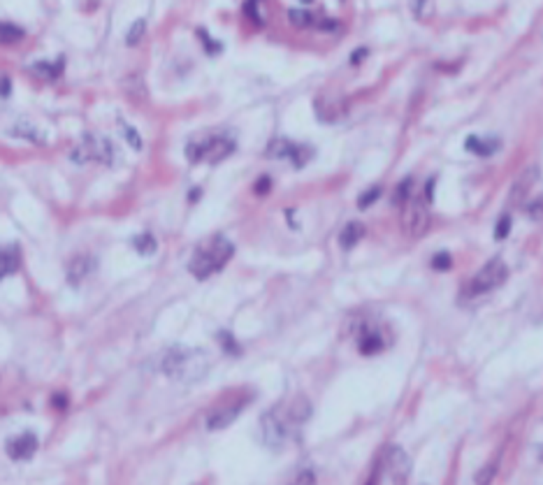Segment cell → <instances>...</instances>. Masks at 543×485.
<instances>
[{
    "label": "cell",
    "mask_w": 543,
    "mask_h": 485,
    "mask_svg": "<svg viewBox=\"0 0 543 485\" xmlns=\"http://www.w3.org/2000/svg\"><path fill=\"white\" fill-rule=\"evenodd\" d=\"M232 253H235V246L228 237L223 234H216L209 241H204L202 246L195 248L193 258L188 262V272L195 276V279H209L211 274L221 272V269L228 265Z\"/></svg>",
    "instance_id": "cell-1"
},
{
    "label": "cell",
    "mask_w": 543,
    "mask_h": 485,
    "mask_svg": "<svg viewBox=\"0 0 543 485\" xmlns=\"http://www.w3.org/2000/svg\"><path fill=\"white\" fill-rule=\"evenodd\" d=\"M209 369V358L197 348H181L174 346L163 355V372L172 379L193 383L200 381Z\"/></svg>",
    "instance_id": "cell-2"
},
{
    "label": "cell",
    "mask_w": 543,
    "mask_h": 485,
    "mask_svg": "<svg viewBox=\"0 0 543 485\" xmlns=\"http://www.w3.org/2000/svg\"><path fill=\"white\" fill-rule=\"evenodd\" d=\"M395 202L401 207V227H404L406 237L418 239L429 230V214H427V202H422V197H415L411 191V179L401 181L397 193H395Z\"/></svg>",
    "instance_id": "cell-3"
},
{
    "label": "cell",
    "mask_w": 543,
    "mask_h": 485,
    "mask_svg": "<svg viewBox=\"0 0 543 485\" xmlns=\"http://www.w3.org/2000/svg\"><path fill=\"white\" fill-rule=\"evenodd\" d=\"M408 474H411V460H408V455L404 453V448L390 444L381 451L369 483L401 485V483H406Z\"/></svg>",
    "instance_id": "cell-4"
},
{
    "label": "cell",
    "mask_w": 543,
    "mask_h": 485,
    "mask_svg": "<svg viewBox=\"0 0 543 485\" xmlns=\"http://www.w3.org/2000/svg\"><path fill=\"white\" fill-rule=\"evenodd\" d=\"M509 276V267L504 265V260L499 258H492L490 262L478 269V272L471 276V281L467 286L462 288V297H481V295H488V292L497 290L502 283L506 281Z\"/></svg>",
    "instance_id": "cell-5"
},
{
    "label": "cell",
    "mask_w": 543,
    "mask_h": 485,
    "mask_svg": "<svg viewBox=\"0 0 543 485\" xmlns=\"http://www.w3.org/2000/svg\"><path fill=\"white\" fill-rule=\"evenodd\" d=\"M232 151H235V140L228 137V135H211V137L202 142H190L186 147V158L190 163L216 165V163L228 158Z\"/></svg>",
    "instance_id": "cell-6"
},
{
    "label": "cell",
    "mask_w": 543,
    "mask_h": 485,
    "mask_svg": "<svg viewBox=\"0 0 543 485\" xmlns=\"http://www.w3.org/2000/svg\"><path fill=\"white\" fill-rule=\"evenodd\" d=\"M70 158L75 163H105V165H112L114 161V144L107 137H100V135H84V140L79 142V147H75V151L70 154Z\"/></svg>",
    "instance_id": "cell-7"
},
{
    "label": "cell",
    "mask_w": 543,
    "mask_h": 485,
    "mask_svg": "<svg viewBox=\"0 0 543 485\" xmlns=\"http://www.w3.org/2000/svg\"><path fill=\"white\" fill-rule=\"evenodd\" d=\"M267 156L270 158H288L295 167H305L309 158L314 156V151L305 144H295L291 140H274L267 147Z\"/></svg>",
    "instance_id": "cell-8"
},
{
    "label": "cell",
    "mask_w": 543,
    "mask_h": 485,
    "mask_svg": "<svg viewBox=\"0 0 543 485\" xmlns=\"http://www.w3.org/2000/svg\"><path fill=\"white\" fill-rule=\"evenodd\" d=\"M260 423H263V425H260V430H263V441L267 446H270V448H281L286 444L288 427L284 425V420H281L277 413H274V411L265 413Z\"/></svg>",
    "instance_id": "cell-9"
},
{
    "label": "cell",
    "mask_w": 543,
    "mask_h": 485,
    "mask_svg": "<svg viewBox=\"0 0 543 485\" xmlns=\"http://www.w3.org/2000/svg\"><path fill=\"white\" fill-rule=\"evenodd\" d=\"M385 344L388 341L383 339V332H381L376 325H362L360 332H358V348H360L362 355L381 353L385 348Z\"/></svg>",
    "instance_id": "cell-10"
},
{
    "label": "cell",
    "mask_w": 543,
    "mask_h": 485,
    "mask_svg": "<svg viewBox=\"0 0 543 485\" xmlns=\"http://www.w3.org/2000/svg\"><path fill=\"white\" fill-rule=\"evenodd\" d=\"M7 455H10L12 460H31L35 451H38V437L35 434H21V437H14L7 441L5 446Z\"/></svg>",
    "instance_id": "cell-11"
},
{
    "label": "cell",
    "mask_w": 543,
    "mask_h": 485,
    "mask_svg": "<svg viewBox=\"0 0 543 485\" xmlns=\"http://www.w3.org/2000/svg\"><path fill=\"white\" fill-rule=\"evenodd\" d=\"M244 409V402H235V404H228V406H221V409H216L211 416L207 418V427L209 430H223V427H228L235 423V418L242 413Z\"/></svg>",
    "instance_id": "cell-12"
},
{
    "label": "cell",
    "mask_w": 543,
    "mask_h": 485,
    "mask_svg": "<svg viewBox=\"0 0 543 485\" xmlns=\"http://www.w3.org/2000/svg\"><path fill=\"white\" fill-rule=\"evenodd\" d=\"M316 114H319L321 121H337L339 117H344V105L330 96H321L316 100Z\"/></svg>",
    "instance_id": "cell-13"
},
{
    "label": "cell",
    "mask_w": 543,
    "mask_h": 485,
    "mask_svg": "<svg viewBox=\"0 0 543 485\" xmlns=\"http://www.w3.org/2000/svg\"><path fill=\"white\" fill-rule=\"evenodd\" d=\"M464 147H467V151L476 154V156H492L499 151V147H502V142L495 140V137H478V135H471V137H467V142H464Z\"/></svg>",
    "instance_id": "cell-14"
},
{
    "label": "cell",
    "mask_w": 543,
    "mask_h": 485,
    "mask_svg": "<svg viewBox=\"0 0 543 485\" xmlns=\"http://www.w3.org/2000/svg\"><path fill=\"white\" fill-rule=\"evenodd\" d=\"M362 234H365V227H362V223H358V221H351V223H346L344 225V230H342V234H339V244H342V248H353L358 241L362 239Z\"/></svg>",
    "instance_id": "cell-15"
},
{
    "label": "cell",
    "mask_w": 543,
    "mask_h": 485,
    "mask_svg": "<svg viewBox=\"0 0 543 485\" xmlns=\"http://www.w3.org/2000/svg\"><path fill=\"white\" fill-rule=\"evenodd\" d=\"M93 269V262H91V258H86V255H82V258H75L72 265H70L68 269V279L70 281H82L84 276H89V272Z\"/></svg>",
    "instance_id": "cell-16"
},
{
    "label": "cell",
    "mask_w": 543,
    "mask_h": 485,
    "mask_svg": "<svg viewBox=\"0 0 543 485\" xmlns=\"http://www.w3.org/2000/svg\"><path fill=\"white\" fill-rule=\"evenodd\" d=\"M12 135H17V137H24L28 142H33V144H45V137L40 135V130L31 124H26V121H21V124L14 126Z\"/></svg>",
    "instance_id": "cell-17"
},
{
    "label": "cell",
    "mask_w": 543,
    "mask_h": 485,
    "mask_svg": "<svg viewBox=\"0 0 543 485\" xmlns=\"http://www.w3.org/2000/svg\"><path fill=\"white\" fill-rule=\"evenodd\" d=\"M17 267H19L17 251H0V279H5L7 274L17 272Z\"/></svg>",
    "instance_id": "cell-18"
},
{
    "label": "cell",
    "mask_w": 543,
    "mask_h": 485,
    "mask_svg": "<svg viewBox=\"0 0 543 485\" xmlns=\"http://www.w3.org/2000/svg\"><path fill=\"white\" fill-rule=\"evenodd\" d=\"M144 35H146V21H144V19H137L135 24L128 28V33H125V45H128V47L139 45Z\"/></svg>",
    "instance_id": "cell-19"
},
{
    "label": "cell",
    "mask_w": 543,
    "mask_h": 485,
    "mask_svg": "<svg viewBox=\"0 0 543 485\" xmlns=\"http://www.w3.org/2000/svg\"><path fill=\"white\" fill-rule=\"evenodd\" d=\"M132 244H135V248H137V253H142V255H153L156 253V248H158V244H156V239H153V234H137L135 239H132Z\"/></svg>",
    "instance_id": "cell-20"
},
{
    "label": "cell",
    "mask_w": 543,
    "mask_h": 485,
    "mask_svg": "<svg viewBox=\"0 0 543 485\" xmlns=\"http://www.w3.org/2000/svg\"><path fill=\"white\" fill-rule=\"evenodd\" d=\"M61 70H63V61H59L56 66L54 63H38V66H33V73H38L45 80H56L61 75Z\"/></svg>",
    "instance_id": "cell-21"
},
{
    "label": "cell",
    "mask_w": 543,
    "mask_h": 485,
    "mask_svg": "<svg viewBox=\"0 0 543 485\" xmlns=\"http://www.w3.org/2000/svg\"><path fill=\"white\" fill-rule=\"evenodd\" d=\"M24 38V31L14 24H0V42L5 45H12V42H19Z\"/></svg>",
    "instance_id": "cell-22"
},
{
    "label": "cell",
    "mask_w": 543,
    "mask_h": 485,
    "mask_svg": "<svg viewBox=\"0 0 543 485\" xmlns=\"http://www.w3.org/2000/svg\"><path fill=\"white\" fill-rule=\"evenodd\" d=\"M121 128H123V137H125V142H128V144H130L132 149H135V151H139V149H142V137H139V133H137L132 126L123 124V121H121Z\"/></svg>",
    "instance_id": "cell-23"
},
{
    "label": "cell",
    "mask_w": 543,
    "mask_h": 485,
    "mask_svg": "<svg viewBox=\"0 0 543 485\" xmlns=\"http://www.w3.org/2000/svg\"><path fill=\"white\" fill-rule=\"evenodd\" d=\"M288 19H291L295 26H302V28H305V26H312V21H314L312 14H309V12H302V10H291V12H288Z\"/></svg>",
    "instance_id": "cell-24"
},
{
    "label": "cell",
    "mask_w": 543,
    "mask_h": 485,
    "mask_svg": "<svg viewBox=\"0 0 543 485\" xmlns=\"http://www.w3.org/2000/svg\"><path fill=\"white\" fill-rule=\"evenodd\" d=\"M411 7H413V14L418 19H425L429 14V0H413Z\"/></svg>",
    "instance_id": "cell-25"
},
{
    "label": "cell",
    "mask_w": 543,
    "mask_h": 485,
    "mask_svg": "<svg viewBox=\"0 0 543 485\" xmlns=\"http://www.w3.org/2000/svg\"><path fill=\"white\" fill-rule=\"evenodd\" d=\"M509 232H511V218H509V216H502V218H499V223H497L495 237H497V239H504Z\"/></svg>",
    "instance_id": "cell-26"
},
{
    "label": "cell",
    "mask_w": 543,
    "mask_h": 485,
    "mask_svg": "<svg viewBox=\"0 0 543 485\" xmlns=\"http://www.w3.org/2000/svg\"><path fill=\"white\" fill-rule=\"evenodd\" d=\"M450 265H453V260H450L448 253H439V255H434V258H432V267L434 269H448Z\"/></svg>",
    "instance_id": "cell-27"
},
{
    "label": "cell",
    "mask_w": 543,
    "mask_h": 485,
    "mask_svg": "<svg viewBox=\"0 0 543 485\" xmlns=\"http://www.w3.org/2000/svg\"><path fill=\"white\" fill-rule=\"evenodd\" d=\"M378 195H381V188H378V186H374V188L369 191V193H365V195L360 197V207H362V209H367V207H369Z\"/></svg>",
    "instance_id": "cell-28"
},
{
    "label": "cell",
    "mask_w": 543,
    "mask_h": 485,
    "mask_svg": "<svg viewBox=\"0 0 543 485\" xmlns=\"http://www.w3.org/2000/svg\"><path fill=\"white\" fill-rule=\"evenodd\" d=\"M218 339L223 341L225 348H230V353H239V348L235 346V341H232V337H230L228 332H221V334H218Z\"/></svg>",
    "instance_id": "cell-29"
},
{
    "label": "cell",
    "mask_w": 543,
    "mask_h": 485,
    "mask_svg": "<svg viewBox=\"0 0 543 485\" xmlns=\"http://www.w3.org/2000/svg\"><path fill=\"white\" fill-rule=\"evenodd\" d=\"M197 35H200V40L204 42V45H207V49H209L211 54H214V52H218V49H221V45H214V42H211V38H209V35L204 33V31H197Z\"/></svg>",
    "instance_id": "cell-30"
},
{
    "label": "cell",
    "mask_w": 543,
    "mask_h": 485,
    "mask_svg": "<svg viewBox=\"0 0 543 485\" xmlns=\"http://www.w3.org/2000/svg\"><path fill=\"white\" fill-rule=\"evenodd\" d=\"M267 191H270V179L263 177V179L258 181V186H256V193H267Z\"/></svg>",
    "instance_id": "cell-31"
},
{
    "label": "cell",
    "mask_w": 543,
    "mask_h": 485,
    "mask_svg": "<svg viewBox=\"0 0 543 485\" xmlns=\"http://www.w3.org/2000/svg\"><path fill=\"white\" fill-rule=\"evenodd\" d=\"M0 96L3 98L10 96V82H7L5 77H0Z\"/></svg>",
    "instance_id": "cell-32"
},
{
    "label": "cell",
    "mask_w": 543,
    "mask_h": 485,
    "mask_svg": "<svg viewBox=\"0 0 543 485\" xmlns=\"http://www.w3.org/2000/svg\"><path fill=\"white\" fill-rule=\"evenodd\" d=\"M298 483H314V476L312 474H302Z\"/></svg>",
    "instance_id": "cell-33"
},
{
    "label": "cell",
    "mask_w": 543,
    "mask_h": 485,
    "mask_svg": "<svg viewBox=\"0 0 543 485\" xmlns=\"http://www.w3.org/2000/svg\"><path fill=\"white\" fill-rule=\"evenodd\" d=\"M302 3H312V0H302Z\"/></svg>",
    "instance_id": "cell-34"
}]
</instances>
